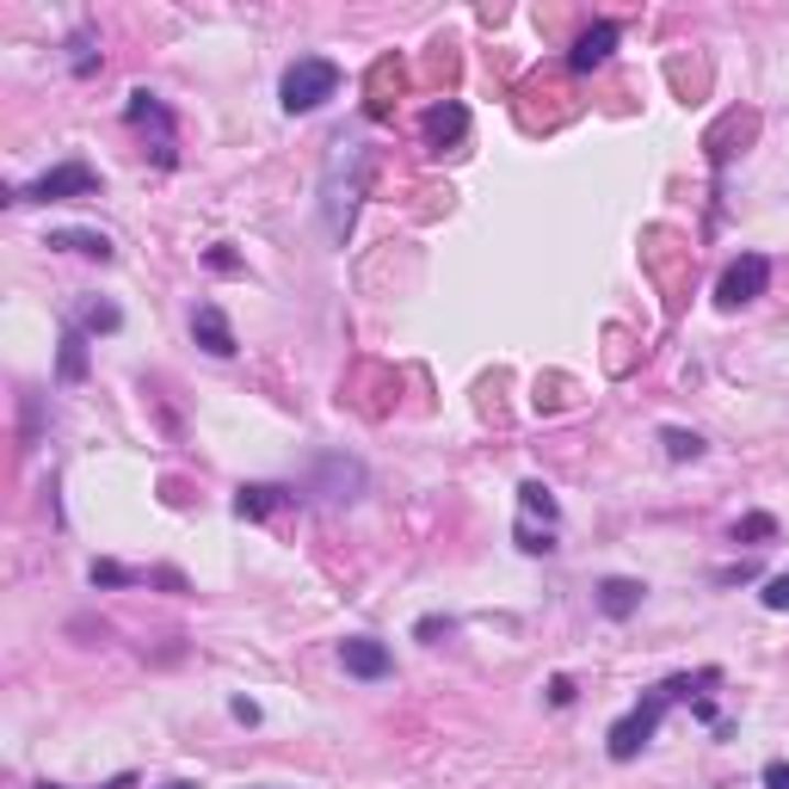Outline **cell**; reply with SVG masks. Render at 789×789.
<instances>
[{
    "label": "cell",
    "mask_w": 789,
    "mask_h": 789,
    "mask_svg": "<svg viewBox=\"0 0 789 789\" xmlns=\"http://www.w3.org/2000/svg\"><path fill=\"white\" fill-rule=\"evenodd\" d=\"M50 248L56 253H80V260H99V265L118 260L111 234H99V229H50Z\"/></svg>",
    "instance_id": "obj_14"
},
{
    "label": "cell",
    "mask_w": 789,
    "mask_h": 789,
    "mask_svg": "<svg viewBox=\"0 0 789 789\" xmlns=\"http://www.w3.org/2000/svg\"><path fill=\"white\" fill-rule=\"evenodd\" d=\"M204 260H210V272H241V260H234L229 248H210V253H204Z\"/></svg>",
    "instance_id": "obj_30"
},
{
    "label": "cell",
    "mask_w": 789,
    "mask_h": 789,
    "mask_svg": "<svg viewBox=\"0 0 789 789\" xmlns=\"http://www.w3.org/2000/svg\"><path fill=\"white\" fill-rule=\"evenodd\" d=\"M340 63L333 56H296L291 68L278 75V106L291 111V118H309V111H321L327 99L340 94Z\"/></svg>",
    "instance_id": "obj_3"
},
{
    "label": "cell",
    "mask_w": 789,
    "mask_h": 789,
    "mask_svg": "<svg viewBox=\"0 0 789 789\" xmlns=\"http://www.w3.org/2000/svg\"><path fill=\"white\" fill-rule=\"evenodd\" d=\"M697 684H722V672H715V666H703V672H679V679H660V684H648V691L635 697V710L611 722V734H604V753L617 758V765L642 758V746H648L654 734H660L666 710H672L679 697H691Z\"/></svg>",
    "instance_id": "obj_2"
},
{
    "label": "cell",
    "mask_w": 789,
    "mask_h": 789,
    "mask_svg": "<svg viewBox=\"0 0 789 789\" xmlns=\"http://www.w3.org/2000/svg\"><path fill=\"white\" fill-rule=\"evenodd\" d=\"M303 494H315L321 506H358V500L371 494V469L358 463V457H346V450H321L309 481H303Z\"/></svg>",
    "instance_id": "obj_5"
},
{
    "label": "cell",
    "mask_w": 789,
    "mask_h": 789,
    "mask_svg": "<svg viewBox=\"0 0 789 789\" xmlns=\"http://www.w3.org/2000/svg\"><path fill=\"white\" fill-rule=\"evenodd\" d=\"M753 561H741V568H722V573H715V580H722V587H741V580H753Z\"/></svg>",
    "instance_id": "obj_31"
},
{
    "label": "cell",
    "mask_w": 789,
    "mask_h": 789,
    "mask_svg": "<svg viewBox=\"0 0 789 789\" xmlns=\"http://www.w3.org/2000/svg\"><path fill=\"white\" fill-rule=\"evenodd\" d=\"M87 580H94L99 592H118V587H136L142 573L124 568V561H94V568H87Z\"/></svg>",
    "instance_id": "obj_21"
},
{
    "label": "cell",
    "mask_w": 789,
    "mask_h": 789,
    "mask_svg": "<svg viewBox=\"0 0 789 789\" xmlns=\"http://www.w3.org/2000/svg\"><path fill=\"white\" fill-rule=\"evenodd\" d=\"M191 340H198L210 358H234V352H241V340H234L229 315H222L217 303H198V309H191Z\"/></svg>",
    "instance_id": "obj_12"
},
{
    "label": "cell",
    "mask_w": 789,
    "mask_h": 789,
    "mask_svg": "<svg viewBox=\"0 0 789 789\" xmlns=\"http://www.w3.org/2000/svg\"><path fill=\"white\" fill-rule=\"evenodd\" d=\"M419 136H426V149H432V155L457 149V142L469 136V106H463V99H438V106H426V118H419Z\"/></svg>",
    "instance_id": "obj_8"
},
{
    "label": "cell",
    "mask_w": 789,
    "mask_h": 789,
    "mask_svg": "<svg viewBox=\"0 0 789 789\" xmlns=\"http://www.w3.org/2000/svg\"><path fill=\"white\" fill-rule=\"evenodd\" d=\"M765 789H789V758H771V765H765Z\"/></svg>",
    "instance_id": "obj_28"
},
{
    "label": "cell",
    "mask_w": 789,
    "mask_h": 789,
    "mask_svg": "<svg viewBox=\"0 0 789 789\" xmlns=\"http://www.w3.org/2000/svg\"><path fill=\"white\" fill-rule=\"evenodd\" d=\"M229 715H234V722H260V703H253V697H234V703H229Z\"/></svg>",
    "instance_id": "obj_29"
},
{
    "label": "cell",
    "mask_w": 789,
    "mask_h": 789,
    "mask_svg": "<svg viewBox=\"0 0 789 789\" xmlns=\"http://www.w3.org/2000/svg\"><path fill=\"white\" fill-rule=\"evenodd\" d=\"M124 124H130V130H155V167H173V161H179V155H173V111L161 106L149 87H136V94H130Z\"/></svg>",
    "instance_id": "obj_7"
},
{
    "label": "cell",
    "mask_w": 789,
    "mask_h": 789,
    "mask_svg": "<svg viewBox=\"0 0 789 789\" xmlns=\"http://www.w3.org/2000/svg\"><path fill=\"white\" fill-rule=\"evenodd\" d=\"M37 789H80V783H37ZM87 789H136V771H118V777H106V783H87Z\"/></svg>",
    "instance_id": "obj_25"
},
{
    "label": "cell",
    "mask_w": 789,
    "mask_h": 789,
    "mask_svg": "<svg viewBox=\"0 0 789 789\" xmlns=\"http://www.w3.org/2000/svg\"><path fill=\"white\" fill-rule=\"evenodd\" d=\"M75 198H99V167L94 161H56L50 173H37L32 186L0 191V204H75Z\"/></svg>",
    "instance_id": "obj_4"
},
{
    "label": "cell",
    "mask_w": 789,
    "mask_h": 789,
    "mask_svg": "<svg viewBox=\"0 0 789 789\" xmlns=\"http://www.w3.org/2000/svg\"><path fill=\"white\" fill-rule=\"evenodd\" d=\"M573 697H580V691H573V679H568V672H556V679H549V703H556V710H568Z\"/></svg>",
    "instance_id": "obj_26"
},
{
    "label": "cell",
    "mask_w": 789,
    "mask_h": 789,
    "mask_svg": "<svg viewBox=\"0 0 789 789\" xmlns=\"http://www.w3.org/2000/svg\"><path fill=\"white\" fill-rule=\"evenodd\" d=\"M161 789H198V783H191V777H173V783H161Z\"/></svg>",
    "instance_id": "obj_32"
},
{
    "label": "cell",
    "mask_w": 789,
    "mask_h": 789,
    "mask_svg": "<svg viewBox=\"0 0 789 789\" xmlns=\"http://www.w3.org/2000/svg\"><path fill=\"white\" fill-rule=\"evenodd\" d=\"M660 445H666L672 463H697V457H703V438L684 432V426H660Z\"/></svg>",
    "instance_id": "obj_20"
},
{
    "label": "cell",
    "mask_w": 789,
    "mask_h": 789,
    "mask_svg": "<svg viewBox=\"0 0 789 789\" xmlns=\"http://www.w3.org/2000/svg\"><path fill=\"white\" fill-rule=\"evenodd\" d=\"M518 549L525 556H556V530H537L530 518H518Z\"/></svg>",
    "instance_id": "obj_23"
},
{
    "label": "cell",
    "mask_w": 789,
    "mask_h": 789,
    "mask_svg": "<svg viewBox=\"0 0 789 789\" xmlns=\"http://www.w3.org/2000/svg\"><path fill=\"white\" fill-rule=\"evenodd\" d=\"M371 173H376V149L358 136H340L333 142V155L321 167V222H327V241L346 248L358 229V210L371 198Z\"/></svg>",
    "instance_id": "obj_1"
},
{
    "label": "cell",
    "mask_w": 789,
    "mask_h": 789,
    "mask_svg": "<svg viewBox=\"0 0 789 789\" xmlns=\"http://www.w3.org/2000/svg\"><path fill=\"white\" fill-rule=\"evenodd\" d=\"M80 333H118V327H124V309H118V303H80Z\"/></svg>",
    "instance_id": "obj_18"
},
{
    "label": "cell",
    "mask_w": 789,
    "mask_h": 789,
    "mask_svg": "<svg viewBox=\"0 0 789 789\" xmlns=\"http://www.w3.org/2000/svg\"><path fill=\"white\" fill-rule=\"evenodd\" d=\"M771 537H777L771 512H746V518H734V543H753V549H758V543H771Z\"/></svg>",
    "instance_id": "obj_22"
},
{
    "label": "cell",
    "mask_w": 789,
    "mask_h": 789,
    "mask_svg": "<svg viewBox=\"0 0 789 789\" xmlns=\"http://www.w3.org/2000/svg\"><path fill=\"white\" fill-rule=\"evenodd\" d=\"M518 512H525V518H543V525H549V530L561 525V500L549 494L543 481H525V487H518Z\"/></svg>",
    "instance_id": "obj_16"
},
{
    "label": "cell",
    "mask_w": 789,
    "mask_h": 789,
    "mask_svg": "<svg viewBox=\"0 0 789 789\" xmlns=\"http://www.w3.org/2000/svg\"><path fill=\"white\" fill-rule=\"evenodd\" d=\"M296 487H284V481H241L234 487V518H272L278 506H296Z\"/></svg>",
    "instance_id": "obj_11"
},
{
    "label": "cell",
    "mask_w": 789,
    "mask_h": 789,
    "mask_svg": "<svg viewBox=\"0 0 789 789\" xmlns=\"http://www.w3.org/2000/svg\"><path fill=\"white\" fill-rule=\"evenodd\" d=\"M765 291H771V253H734L722 265V278H715V303L722 309H746Z\"/></svg>",
    "instance_id": "obj_6"
},
{
    "label": "cell",
    "mask_w": 789,
    "mask_h": 789,
    "mask_svg": "<svg viewBox=\"0 0 789 789\" xmlns=\"http://www.w3.org/2000/svg\"><path fill=\"white\" fill-rule=\"evenodd\" d=\"M450 629H457L450 617H419V623H414V635H419V642H438V635H450Z\"/></svg>",
    "instance_id": "obj_27"
},
{
    "label": "cell",
    "mask_w": 789,
    "mask_h": 789,
    "mask_svg": "<svg viewBox=\"0 0 789 789\" xmlns=\"http://www.w3.org/2000/svg\"><path fill=\"white\" fill-rule=\"evenodd\" d=\"M642 599H648V587L642 580H629V573H611V580H599V611L611 623H629L635 611H642Z\"/></svg>",
    "instance_id": "obj_13"
},
{
    "label": "cell",
    "mask_w": 789,
    "mask_h": 789,
    "mask_svg": "<svg viewBox=\"0 0 789 789\" xmlns=\"http://www.w3.org/2000/svg\"><path fill=\"white\" fill-rule=\"evenodd\" d=\"M617 37H623V25H617V19H592L587 32L573 37V50H568V68H573V75H592V68H604V63H611V50H617Z\"/></svg>",
    "instance_id": "obj_10"
},
{
    "label": "cell",
    "mask_w": 789,
    "mask_h": 789,
    "mask_svg": "<svg viewBox=\"0 0 789 789\" xmlns=\"http://www.w3.org/2000/svg\"><path fill=\"white\" fill-rule=\"evenodd\" d=\"M340 666L352 672V679L376 684V679L395 672V654H388V642H376V635H346L340 642Z\"/></svg>",
    "instance_id": "obj_9"
},
{
    "label": "cell",
    "mask_w": 789,
    "mask_h": 789,
    "mask_svg": "<svg viewBox=\"0 0 789 789\" xmlns=\"http://www.w3.org/2000/svg\"><path fill=\"white\" fill-rule=\"evenodd\" d=\"M37 432H44V395H37V388H25V395H19V445L32 450Z\"/></svg>",
    "instance_id": "obj_19"
},
{
    "label": "cell",
    "mask_w": 789,
    "mask_h": 789,
    "mask_svg": "<svg viewBox=\"0 0 789 789\" xmlns=\"http://www.w3.org/2000/svg\"><path fill=\"white\" fill-rule=\"evenodd\" d=\"M758 604L783 617V611H789V573H771V580H765V592H758Z\"/></svg>",
    "instance_id": "obj_24"
},
{
    "label": "cell",
    "mask_w": 789,
    "mask_h": 789,
    "mask_svg": "<svg viewBox=\"0 0 789 789\" xmlns=\"http://www.w3.org/2000/svg\"><path fill=\"white\" fill-rule=\"evenodd\" d=\"M68 75H75V80H94L99 75V50H94V32H87V25L68 37Z\"/></svg>",
    "instance_id": "obj_17"
},
{
    "label": "cell",
    "mask_w": 789,
    "mask_h": 789,
    "mask_svg": "<svg viewBox=\"0 0 789 789\" xmlns=\"http://www.w3.org/2000/svg\"><path fill=\"white\" fill-rule=\"evenodd\" d=\"M87 376V333L75 321L63 327V352H56V383H80Z\"/></svg>",
    "instance_id": "obj_15"
}]
</instances>
